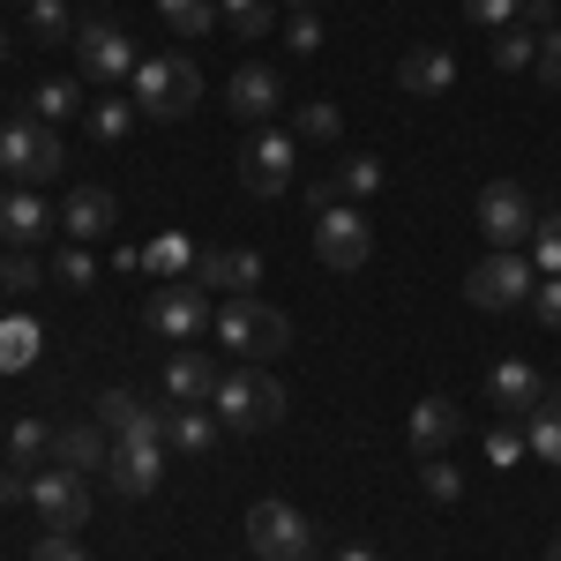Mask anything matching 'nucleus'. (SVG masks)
I'll list each match as a JSON object with an SVG mask.
<instances>
[{"label":"nucleus","mask_w":561,"mask_h":561,"mask_svg":"<svg viewBox=\"0 0 561 561\" xmlns=\"http://www.w3.org/2000/svg\"><path fill=\"white\" fill-rule=\"evenodd\" d=\"M45 232H53V210H45L31 187H8V195H0V240H8V248H31Z\"/></svg>","instance_id":"5701e85b"},{"label":"nucleus","mask_w":561,"mask_h":561,"mask_svg":"<svg viewBox=\"0 0 561 561\" xmlns=\"http://www.w3.org/2000/svg\"><path fill=\"white\" fill-rule=\"evenodd\" d=\"M517 23H524V31H539V38H547V31H554V0H524V8H517Z\"/></svg>","instance_id":"de8ad7c7"},{"label":"nucleus","mask_w":561,"mask_h":561,"mask_svg":"<svg viewBox=\"0 0 561 561\" xmlns=\"http://www.w3.org/2000/svg\"><path fill=\"white\" fill-rule=\"evenodd\" d=\"M135 105L150 113V121H187L195 105H203V68L187 60V53H158V60H135Z\"/></svg>","instance_id":"7ed1b4c3"},{"label":"nucleus","mask_w":561,"mask_h":561,"mask_svg":"<svg viewBox=\"0 0 561 561\" xmlns=\"http://www.w3.org/2000/svg\"><path fill=\"white\" fill-rule=\"evenodd\" d=\"M31 38H38V45H76V15H68V0H31Z\"/></svg>","instance_id":"7c9ffc66"},{"label":"nucleus","mask_w":561,"mask_h":561,"mask_svg":"<svg viewBox=\"0 0 561 561\" xmlns=\"http://www.w3.org/2000/svg\"><path fill=\"white\" fill-rule=\"evenodd\" d=\"M158 15H165V31H173V38H210L217 0H158Z\"/></svg>","instance_id":"cd10ccee"},{"label":"nucleus","mask_w":561,"mask_h":561,"mask_svg":"<svg viewBox=\"0 0 561 561\" xmlns=\"http://www.w3.org/2000/svg\"><path fill=\"white\" fill-rule=\"evenodd\" d=\"M217 345L240 352V359H277V352H293V322H285V307L255 300V293H232V300L217 307Z\"/></svg>","instance_id":"f03ea898"},{"label":"nucleus","mask_w":561,"mask_h":561,"mask_svg":"<svg viewBox=\"0 0 561 561\" xmlns=\"http://www.w3.org/2000/svg\"><path fill=\"white\" fill-rule=\"evenodd\" d=\"M314 255L330 262V270H367L375 255V225L359 203H322L314 210Z\"/></svg>","instance_id":"6e6552de"},{"label":"nucleus","mask_w":561,"mask_h":561,"mask_svg":"<svg viewBox=\"0 0 561 561\" xmlns=\"http://www.w3.org/2000/svg\"><path fill=\"white\" fill-rule=\"evenodd\" d=\"M531 76H539V83H561V31H547V38H539V60H531Z\"/></svg>","instance_id":"a18cd8bd"},{"label":"nucleus","mask_w":561,"mask_h":561,"mask_svg":"<svg viewBox=\"0 0 561 561\" xmlns=\"http://www.w3.org/2000/svg\"><path fill=\"white\" fill-rule=\"evenodd\" d=\"M531 270L539 277H561V210H547L531 225Z\"/></svg>","instance_id":"72a5a7b5"},{"label":"nucleus","mask_w":561,"mask_h":561,"mask_svg":"<svg viewBox=\"0 0 561 561\" xmlns=\"http://www.w3.org/2000/svg\"><path fill=\"white\" fill-rule=\"evenodd\" d=\"M60 165H68L60 128H45V121H8V128H0V173H15V187L53 180Z\"/></svg>","instance_id":"0eeeda50"},{"label":"nucleus","mask_w":561,"mask_h":561,"mask_svg":"<svg viewBox=\"0 0 561 561\" xmlns=\"http://www.w3.org/2000/svg\"><path fill=\"white\" fill-rule=\"evenodd\" d=\"M547 561H561V531H554V539H547Z\"/></svg>","instance_id":"8fccbe9b"},{"label":"nucleus","mask_w":561,"mask_h":561,"mask_svg":"<svg viewBox=\"0 0 561 561\" xmlns=\"http://www.w3.org/2000/svg\"><path fill=\"white\" fill-rule=\"evenodd\" d=\"M0 285H8V293H38V285H45V262L31 255V248H8V255H0Z\"/></svg>","instance_id":"f704fd0d"},{"label":"nucleus","mask_w":561,"mask_h":561,"mask_svg":"<svg viewBox=\"0 0 561 561\" xmlns=\"http://www.w3.org/2000/svg\"><path fill=\"white\" fill-rule=\"evenodd\" d=\"M8 457H15V465H53V427H45V420H15Z\"/></svg>","instance_id":"473e14b6"},{"label":"nucleus","mask_w":561,"mask_h":561,"mask_svg":"<svg viewBox=\"0 0 561 561\" xmlns=\"http://www.w3.org/2000/svg\"><path fill=\"white\" fill-rule=\"evenodd\" d=\"M0 60H8V31H0Z\"/></svg>","instance_id":"3c124183"},{"label":"nucleus","mask_w":561,"mask_h":561,"mask_svg":"<svg viewBox=\"0 0 561 561\" xmlns=\"http://www.w3.org/2000/svg\"><path fill=\"white\" fill-rule=\"evenodd\" d=\"M76 113H83V83L53 76V83L31 90V121H45V128H60V121H76Z\"/></svg>","instance_id":"a878e982"},{"label":"nucleus","mask_w":561,"mask_h":561,"mask_svg":"<svg viewBox=\"0 0 561 561\" xmlns=\"http://www.w3.org/2000/svg\"><path fill=\"white\" fill-rule=\"evenodd\" d=\"M53 277H60V285H98V262H90V248H68V255L53 262Z\"/></svg>","instance_id":"79ce46f5"},{"label":"nucleus","mask_w":561,"mask_h":561,"mask_svg":"<svg viewBox=\"0 0 561 561\" xmlns=\"http://www.w3.org/2000/svg\"><path fill=\"white\" fill-rule=\"evenodd\" d=\"M285 45H293V53H314V45H322V23H314V15H293V31H285Z\"/></svg>","instance_id":"49530a36"},{"label":"nucleus","mask_w":561,"mask_h":561,"mask_svg":"<svg viewBox=\"0 0 561 561\" xmlns=\"http://www.w3.org/2000/svg\"><path fill=\"white\" fill-rule=\"evenodd\" d=\"M31 359H38V322H31V314L0 322V375H15V367H31Z\"/></svg>","instance_id":"c756f323"},{"label":"nucleus","mask_w":561,"mask_h":561,"mask_svg":"<svg viewBox=\"0 0 561 561\" xmlns=\"http://www.w3.org/2000/svg\"><path fill=\"white\" fill-rule=\"evenodd\" d=\"M217 382H225V375L210 367V352L180 345L173 359H165V397H173V404H210V397H217Z\"/></svg>","instance_id":"6ab92c4d"},{"label":"nucleus","mask_w":561,"mask_h":561,"mask_svg":"<svg viewBox=\"0 0 561 561\" xmlns=\"http://www.w3.org/2000/svg\"><path fill=\"white\" fill-rule=\"evenodd\" d=\"M285 389L270 382V375H255V367H240V375H225L210 397V412L225 420V434H262V427H277L285 420Z\"/></svg>","instance_id":"20e7f679"},{"label":"nucleus","mask_w":561,"mask_h":561,"mask_svg":"<svg viewBox=\"0 0 561 561\" xmlns=\"http://www.w3.org/2000/svg\"><path fill=\"white\" fill-rule=\"evenodd\" d=\"M53 465H68V472H105L113 465V434L98 427V420H76V427H53Z\"/></svg>","instance_id":"4468645a"},{"label":"nucleus","mask_w":561,"mask_h":561,"mask_svg":"<svg viewBox=\"0 0 561 561\" xmlns=\"http://www.w3.org/2000/svg\"><path fill=\"white\" fill-rule=\"evenodd\" d=\"M31 510L45 517V531H83V524H90L83 472H68V465H38V479H31Z\"/></svg>","instance_id":"9b49d317"},{"label":"nucleus","mask_w":561,"mask_h":561,"mask_svg":"<svg viewBox=\"0 0 561 561\" xmlns=\"http://www.w3.org/2000/svg\"><path fill=\"white\" fill-rule=\"evenodd\" d=\"M397 83L412 90V98H442V90L457 83V53H449V45H412V53L397 60Z\"/></svg>","instance_id":"aec40b11"},{"label":"nucleus","mask_w":561,"mask_h":561,"mask_svg":"<svg viewBox=\"0 0 561 561\" xmlns=\"http://www.w3.org/2000/svg\"><path fill=\"white\" fill-rule=\"evenodd\" d=\"M293 8H314V0H293Z\"/></svg>","instance_id":"603ef678"},{"label":"nucleus","mask_w":561,"mask_h":561,"mask_svg":"<svg viewBox=\"0 0 561 561\" xmlns=\"http://www.w3.org/2000/svg\"><path fill=\"white\" fill-rule=\"evenodd\" d=\"M293 128H300L307 142H330L345 121H337V105H330V98H314V105H300V113H293Z\"/></svg>","instance_id":"4c0bfd02"},{"label":"nucleus","mask_w":561,"mask_h":561,"mask_svg":"<svg viewBox=\"0 0 561 561\" xmlns=\"http://www.w3.org/2000/svg\"><path fill=\"white\" fill-rule=\"evenodd\" d=\"M277 98H285V83H277V68H262V60L232 68V83H225V105H232L240 121H270V113H277Z\"/></svg>","instance_id":"dca6fc26"},{"label":"nucleus","mask_w":561,"mask_h":561,"mask_svg":"<svg viewBox=\"0 0 561 561\" xmlns=\"http://www.w3.org/2000/svg\"><path fill=\"white\" fill-rule=\"evenodd\" d=\"M217 15L232 23V38H248V45H262L277 31V0H217Z\"/></svg>","instance_id":"bb28decb"},{"label":"nucleus","mask_w":561,"mask_h":561,"mask_svg":"<svg viewBox=\"0 0 561 561\" xmlns=\"http://www.w3.org/2000/svg\"><path fill=\"white\" fill-rule=\"evenodd\" d=\"M31 561H90V554L76 547V531H45L38 547H31Z\"/></svg>","instance_id":"c03bdc74"},{"label":"nucleus","mask_w":561,"mask_h":561,"mask_svg":"<svg viewBox=\"0 0 561 561\" xmlns=\"http://www.w3.org/2000/svg\"><path fill=\"white\" fill-rule=\"evenodd\" d=\"M240 187L248 195H285L293 187V135H277V128H262L240 142Z\"/></svg>","instance_id":"f8f14e48"},{"label":"nucleus","mask_w":561,"mask_h":561,"mask_svg":"<svg viewBox=\"0 0 561 561\" xmlns=\"http://www.w3.org/2000/svg\"><path fill=\"white\" fill-rule=\"evenodd\" d=\"M337 561H382V554H375V547H345Z\"/></svg>","instance_id":"09e8293b"},{"label":"nucleus","mask_w":561,"mask_h":561,"mask_svg":"<svg viewBox=\"0 0 561 561\" xmlns=\"http://www.w3.org/2000/svg\"><path fill=\"white\" fill-rule=\"evenodd\" d=\"M486 397H494L510 420H524V412L547 397V382H539V367H531V359H494V367H486Z\"/></svg>","instance_id":"f3484780"},{"label":"nucleus","mask_w":561,"mask_h":561,"mask_svg":"<svg viewBox=\"0 0 561 561\" xmlns=\"http://www.w3.org/2000/svg\"><path fill=\"white\" fill-rule=\"evenodd\" d=\"M420 486H427L434 502H457V494H465V479H457L449 457H420Z\"/></svg>","instance_id":"58836bf2"},{"label":"nucleus","mask_w":561,"mask_h":561,"mask_svg":"<svg viewBox=\"0 0 561 561\" xmlns=\"http://www.w3.org/2000/svg\"><path fill=\"white\" fill-rule=\"evenodd\" d=\"M195 285H203V293H225V300H232V293L262 285V255H255V248H210V255L195 262Z\"/></svg>","instance_id":"2eb2a0df"},{"label":"nucleus","mask_w":561,"mask_h":561,"mask_svg":"<svg viewBox=\"0 0 561 561\" xmlns=\"http://www.w3.org/2000/svg\"><path fill=\"white\" fill-rule=\"evenodd\" d=\"M531 285H539L531 255H517V248H494L486 262H472V277H465V300L486 307V314H510V307H531Z\"/></svg>","instance_id":"39448f33"},{"label":"nucleus","mask_w":561,"mask_h":561,"mask_svg":"<svg viewBox=\"0 0 561 561\" xmlns=\"http://www.w3.org/2000/svg\"><path fill=\"white\" fill-rule=\"evenodd\" d=\"M142 322H150V337H165V345H195L217 314H210V293H203L195 277H173V285H158V293H150Z\"/></svg>","instance_id":"423d86ee"},{"label":"nucleus","mask_w":561,"mask_h":561,"mask_svg":"<svg viewBox=\"0 0 561 561\" xmlns=\"http://www.w3.org/2000/svg\"><path fill=\"white\" fill-rule=\"evenodd\" d=\"M517 457H524V427H494L486 434V465H494V472H510Z\"/></svg>","instance_id":"a19ab883"},{"label":"nucleus","mask_w":561,"mask_h":561,"mask_svg":"<svg viewBox=\"0 0 561 561\" xmlns=\"http://www.w3.org/2000/svg\"><path fill=\"white\" fill-rule=\"evenodd\" d=\"M135 113H142L135 98H113V90H105V98H90V105H83V128L98 135V142H128V135H135Z\"/></svg>","instance_id":"b1692460"},{"label":"nucleus","mask_w":561,"mask_h":561,"mask_svg":"<svg viewBox=\"0 0 561 561\" xmlns=\"http://www.w3.org/2000/svg\"><path fill=\"white\" fill-rule=\"evenodd\" d=\"M217 434H225V420H217L210 404H173V420H165V449H180V457H210Z\"/></svg>","instance_id":"4be33fe9"},{"label":"nucleus","mask_w":561,"mask_h":561,"mask_svg":"<svg viewBox=\"0 0 561 561\" xmlns=\"http://www.w3.org/2000/svg\"><path fill=\"white\" fill-rule=\"evenodd\" d=\"M165 420H173V404H150L142 412V427L113 434V465H105V486L121 494V502H142V494H158L165 486Z\"/></svg>","instance_id":"f257e3e1"},{"label":"nucleus","mask_w":561,"mask_h":561,"mask_svg":"<svg viewBox=\"0 0 561 561\" xmlns=\"http://www.w3.org/2000/svg\"><path fill=\"white\" fill-rule=\"evenodd\" d=\"M517 8H524V0H465V15H472L479 31H510V23H517Z\"/></svg>","instance_id":"ea45409f"},{"label":"nucleus","mask_w":561,"mask_h":561,"mask_svg":"<svg viewBox=\"0 0 561 561\" xmlns=\"http://www.w3.org/2000/svg\"><path fill=\"white\" fill-rule=\"evenodd\" d=\"M531 314H539L547 330H561V277H539V285H531Z\"/></svg>","instance_id":"37998d69"},{"label":"nucleus","mask_w":561,"mask_h":561,"mask_svg":"<svg viewBox=\"0 0 561 561\" xmlns=\"http://www.w3.org/2000/svg\"><path fill=\"white\" fill-rule=\"evenodd\" d=\"M412 457H449V442L465 434V412L449 404V397H427V404H412Z\"/></svg>","instance_id":"a211bd4d"},{"label":"nucleus","mask_w":561,"mask_h":561,"mask_svg":"<svg viewBox=\"0 0 561 561\" xmlns=\"http://www.w3.org/2000/svg\"><path fill=\"white\" fill-rule=\"evenodd\" d=\"M76 53H83L90 83H128L135 76V45H128L121 23H83V31H76Z\"/></svg>","instance_id":"ddd939ff"},{"label":"nucleus","mask_w":561,"mask_h":561,"mask_svg":"<svg viewBox=\"0 0 561 561\" xmlns=\"http://www.w3.org/2000/svg\"><path fill=\"white\" fill-rule=\"evenodd\" d=\"M248 547H255V561H307L314 554V524L293 502H255L248 510Z\"/></svg>","instance_id":"1a4fd4ad"},{"label":"nucleus","mask_w":561,"mask_h":561,"mask_svg":"<svg viewBox=\"0 0 561 561\" xmlns=\"http://www.w3.org/2000/svg\"><path fill=\"white\" fill-rule=\"evenodd\" d=\"M113 217H121V203H113L105 187H76V195H68V210H60V232H68L76 248H90V240H105V232H113Z\"/></svg>","instance_id":"412c9836"},{"label":"nucleus","mask_w":561,"mask_h":561,"mask_svg":"<svg viewBox=\"0 0 561 561\" xmlns=\"http://www.w3.org/2000/svg\"><path fill=\"white\" fill-rule=\"evenodd\" d=\"M330 180H337V195H345V203H359V195H375V187H382V165H375V158H345Z\"/></svg>","instance_id":"c9c22d12"},{"label":"nucleus","mask_w":561,"mask_h":561,"mask_svg":"<svg viewBox=\"0 0 561 561\" xmlns=\"http://www.w3.org/2000/svg\"><path fill=\"white\" fill-rule=\"evenodd\" d=\"M142 270H150L158 285H173V277H195V262H187V240H180V232L150 240V248H142Z\"/></svg>","instance_id":"c85d7f7f"},{"label":"nucleus","mask_w":561,"mask_h":561,"mask_svg":"<svg viewBox=\"0 0 561 561\" xmlns=\"http://www.w3.org/2000/svg\"><path fill=\"white\" fill-rule=\"evenodd\" d=\"M531 225H539V210H531V195H524L517 180H486L479 187V232H486V248H524Z\"/></svg>","instance_id":"9d476101"},{"label":"nucleus","mask_w":561,"mask_h":561,"mask_svg":"<svg viewBox=\"0 0 561 561\" xmlns=\"http://www.w3.org/2000/svg\"><path fill=\"white\" fill-rule=\"evenodd\" d=\"M531 60H539V31L510 23V31H502V45H494V68H531Z\"/></svg>","instance_id":"e433bc0d"},{"label":"nucleus","mask_w":561,"mask_h":561,"mask_svg":"<svg viewBox=\"0 0 561 561\" xmlns=\"http://www.w3.org/2000/svg\"><path fill=\"white\" fill-rule=\"evenodd\" d=\"M142 412H150V404H142L135 389H105V397H98V427H105V434H128V427H142Z\"/></svg>","instance_id":"2f4dec72"},{"label":"nucleus","mask_w":561,"mask_h":561,"mask_svg":"<svg viewBox=\"0 0 561 561\" xmlns=\"http://www.w3.org/2000/svg\"><path fill=\"white\" fill-rule=\"evenodd\" d=\"M524 449H531V457H547V465H561V397H554V389L524 412Z\"/></svg>","instance_id":"393cba45"}]
</instances>
